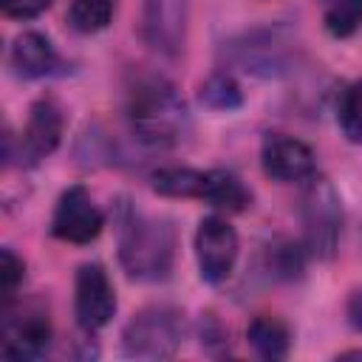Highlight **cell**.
<instances>
[{
	"label": "cell",
	"instance_id": "7402d4cb",
	"mask_svg": "<svg viewBox=\"0 0 362 362\" xmlns=\"http://www.w3.org/2000/svg\"><path fill=\"white\" fill-rule=\"evenodd\" d=\"M51 6V0H0L3 14L14 17V20H28L37 17L40 11H45Z\"/></svg>",
	"mask_w": 362,
	"mask_h": 362
},
{
	"label": "cell",
	"instance_id": "7a4b0ae2",
	"mask_svg": "<svg viewBox=\"0 0 362 362\" xmlns=\"http://www.w3.org/2000/svg\"><path fill=\"white\" fill-rule=\"evenodd\" d=\"M175 232L167 221L147 218L124 206L119 218V257L130 277L161 280L173 266Z\"/></svg>",
	"mask_w": 362,
	"mask_h": 362
},
{
	"label": "cell",
	"instance_id": "5bb4252c",
	"mask_svg": "<svg viewBox=\"0 0 362 362\" xmlns=\"http://www.w3.org/2000/svg\"><path fill=\"white\" fill-rule=\"evenodd\" d=\"M201 198L218 209H226V212H240L249 204L246 187L226 170H206V187H204Z\"/></svg>",
	"mask_w": 362,
	"mask_h": 362
},
{
	"label": "cell",
	"instance_id": "6da1fadb",
	"mask_svg": "<svg viewBox=\"0 0 362 362\" xmlns=\"http://www.w3.org/2000/svg\"><path fill=\"white\" fill-rule=\"evenodd\" d=\"M130 130L141 144L170 147L178 144L189 127V113L173 82L156 74H144L130 85L127 93Z\"/></svg>",
	"mask_w": 362,
	"mask_h": 362
},
{
	"label": "cell",
	"instance_id": "30bf717a",
	"mask_svg": "<svg viewBox=\"0 0 362 362\" xmlns=\"http://www.w3.org/2000/svg\"><path fill=\"white\" fill-rule=\"evenodd\" d=\"M62 139V110L51 99H40L31 105L23 139H20V156H25L28 164L51 156Z\"/></svg>",
	"mask_w": 362,
	"mask_h": 362
},
{
	"label": "cell",
	"instance_id": "8fae6325",
	"mask_svg": "<svg viewBox=\"0 0 362 362\" xmlns=\"http://www.w3.org/2000/svg\"><path fill=\"white\" fill-rule=\"evenodd\" d=\"M11 68L25 76V79H40V76H51L59 71V57L51 45V40L40 31H23L14 45H11Z\"/></svg>",
	"mask_w": 362,
	"mask_h": 362
},
{
	"label": "cell",
	"instance_id": "d6986e66",
	"mask_svg": "<svg viewBox=\"0 0 362 362\" xmlns=\"http://www.w3.org/2000/svg\"><path fill=\"white\" fill-rule=\"evenodd\" d=\"M201 102L215 107V110H232V107L240 105V90H238L232 76L218 74V76H212L201 85Z\"/></svg>",
	"mask_w": 362,
	"mask_h": 362
},
{
	"label": "cell",
	"instance_id": "9a60e30c",
	"mask_svg": "<svg viewBox=\"0 0 362 362\" xmlns=\"http://www.w3.org/2000/svg\"><path fill=\"white\" fill-rule=\"evenodd\" d=\"M206 187V173L204 170H189V167H167L153 173V189L167 198H201Z\"/></svg>",
	"mask_w": 362,
	"mask_h": 362
},
{
	"label": "cell",
	"instance_id": "44dd1931",
	"mask_svg": "<svg viewBox=\"0 0 362 362\" xmlns=\"http://www.w3.org/2000/svg\"><path fill=\"white\" fill-rule=\"evenodd\" d=\"M272 255H274L272 266L280 277H297L303 272V252L294 243H280V246H274Z\"/></svg>",
	"mask_w": 362,
	"mask_h": 362
},
{
	"label": "cell",
	"instance_id": "ba28073f",
	"mask_svg": "<svg viewBox=\"0 0 362 362\" xmlns=\"http://www.w3.org/2000/svg\"><path fill=\"white\" fill-rule=\"evenodd\" d=\"M102 226H105V218L85 187H71L59 195L54 218H51V232L59 240L90 243L102 232Z\"/></svg>",
	"mask_w": 362,
	"mask_h": 362
},
{
	"label": "cell",
	"instance_id": "ffe728a7",
	"mask_svg": "<svg viewBox=\"0 0 362 362\" xmlns=\"http://www.w3.org/2000/svg\"><path fill=\"white\" fill-rule=\"evenodd\" d=\"M23 274H25L23 260L11 249H3L0 252V297H3V308H8L17 300V288L23 283Z\"/></svg>",
	"mask_w": 362,
	"mask_h": 362
},
{
	"label": "cell",
	"instance_id": "52a82bcc",
	"mask_svg": "<svg viewBox=\"0 0 362 362\" xmlns=\"http://www.w3.org/2000/svg\"><path fill=\"white\" fill-rule=\"evenodd\" d=\"M76 320L85 331H99L116 314V291L110 286L107 272L99 263H85L76 272V294H74Z\"/></svg>",
	"mask_w": 362,
	"mask_h": 362
},
{
	"label": "cell",
	"instance_id": "4fadbf2b",
	"mask_svg": "<svg viewBox=\"0 0 362 362\" xmlns=\"http://www.w3.org/2000/svg\"><path fill=\"white\" fill-rule=\"evenodd\" d=\"M181 17H184L181 0H147V34L156 42V48L173 51L178 45V34L184 25Z\"/></svg>",
	"mask_w": 362,
	"mask_h": 362
},
{
	"label": "cell",
	"instance_id": "7c38bea8",
	"mask_svg": "<svg viewBox=\"0 0 362 362\" xmlns=\"http://www.w3.org/2000/svg\"><path fill=\"white\" fill-rule=\"evenodd\" d=\"M249 345L255 348V354L260 359H286L288 356V345H291V334H288V325L280 320V317H272V314H257L252 322H249Z\"/></svg>",
	"mask_w": 362,
	"mask_h": 362
},
{
	"label": "cell",
	"instance_id": "cb8c5ba5",
	"mask_svg": "<svg viewBox=\"0 0 362 362\" xmlns=\"http://www.w3.org/2000/svg\"><path fill=\"white\" fill-rule=\"evenodd\" d=\"M339 359H362V351H345L339 354Z\"/></svg>",
	"mask_w": 362,
	"mask_h": 362
},
{
	"label": "cell",
	"instance_id": "2e32d148",
	"mask_svg": "<svg viewBox=\"0 0 362 362\" xmlns=\"http://www.w3.org/2000/svg\"><path fill=\"white\" fill-rule=\"evenodd\" d=\"M116 0H71L68 23L82 34H96L110 25Z\"/></svg>",
	"mask_w": 362,
	"mask_h": 362
},
{
	"label": "cell",
	"instance_id": "ac0fdd59",
	"mask_svg": "<svg viewBox=\"0 0 362 362\" xmlns=\"http://www.w3.org/2000/svg\"><path fill=\"white\" fill-rule=\"evenodd\" d=\"M339 127L351 141L362 144V79L351 82L339 96Z\"/></svg>",
	"mask_w": 362,
	"mask_h": 362
},
{
	"label": "cell",
	"instance_id": "e0dca14e",
	"mask_svg": "<svg viewBox=\"0 0 362 362\" xmlns=\"http://www.w3.org/2000/svg\"><path fill=\"white\" fill-rule=\"evenodd\" d=\"M325 28L334 37H351L362 25V0H328Z\"/></svg>",
	"mask_w": 362,
	"mask_h": 362
},
{
	"label": "cell",
	"instance_id": "603a6c76",
	"mask_svg": "<svg viewBox=\"0 0 362 362\" xmlns=\"http://www.w3.org/2000/svg\"><path fill=\"white\" fill-rule=\"evenodd\" d=\"M348 320H351L354 328L362 331V286H359V288L351 294V300H348Z\"/></svg>",
	"mask_w": 362,
	"mask_h": 362
},
{
	"label": "cell",
	"instance_id": "3957f363",
	"mask_svg": "<svg viewBox=\"0 0 362 362\" xmlns=\"http://www.w3.org/2000/svg\"><path fill=\"white\" fill-rule=\"evenodd\" d=\"M184 339V317L173 305H150L139 311L122 337L124 354L133 359H170Z\"/></svg>",
	"mask_w": 362,
	"mask_h": 362
},
{
	"label": "cell",
	"instance_id": "277c9868",
	"mask_svg": "<svg viewBox=\"0 0 362 362\" xmlns=\"http://www.w3.org/2000/svg\"><path fill=\"white\" fill-rule=\"evenodd\" d=\"M51 345L48 308L37 300L3 308V354L14 359H37Z\"/></svg>",
	"mask_w": 362,
	"mask_h": 362
},
{
	"label": "cell",
	"instance_id": "8992f818",
	"mask_svg": "<svg viewBox=\"0 0 362 362\" xmlns=\"http://www.w3.org/2000/svg\"><path fill=\"white\" fill-rule=\"evenodd\" d=\"M195 257H198L201 280L212 286L223 283L238 260V232L218 215L204 218L195 232Z\"/></svg>",
	"mask_w": 362,
	"mask_h": 362
},
{
	"label": "cell",
	"instance_id": "5b68a950",
	"mask_svg": "<svg viewBox=\"0 0 362 362\" xmlns=\"http://www.w3.org/2000/svg\"><path fill=\"white\" fill-rule=\"evenodd\" d=\"M303 221H305V240L317 257H331L339 240V198L325 178H311L308 189L303 192Z\"/></svg>",
	"mask_w": 362,
	"mask_h": 362
},
{
	"label": "cell",
	"instance_id": "9c48e42d",
	"mask_svg": "<svg viewBox=\"0 0 362 362\" xmlns=\"http://www.w3.org/2000/svg\"><path fill=\"white\" fill-rule=\"evenodd\" d=\"M260 164L263 173L274 181H303L311 178L317 170L314 153L308 144H303L300 139H291L286 133H269L260 150Z\"/></svg>",
	"mask_w": 362,
	"mask_h": 362
}]
</instances>
